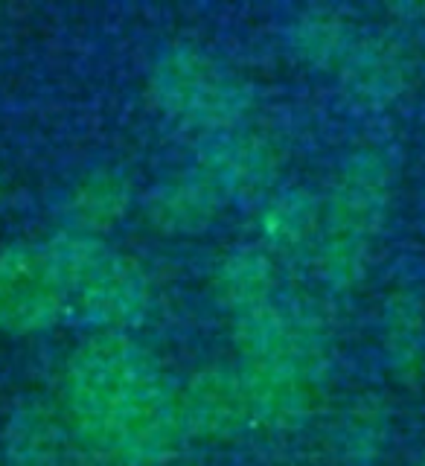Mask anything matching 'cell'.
<instances>
[{"label": "cell", "instance_id": "obj_17", "mask_svg": "<svg viewBox=\"0 0 425 466\" xmlns=\"http://www.w3.org/2000/svg\"><path fill=\"white\" fill-rule=\"evenodd\" d=\"M0 196H4V172H0Z\"/></svg>", "mask_w": 425, "mask_h": 466}, {"label": "cell", "instance_id": "obj_7", "mask_svg": "<svg viewBox=\"0 0 425 466\" xmlns=\"http://www.w3.org/2000/svg\"><path fill=\"white\" fill-rule=\"evenodd\" d=\"M187 441L230 443L254 429V411L239 364H210L178 388Z\"/></svg>", "mask_w": 425, "mask_h": 466}, {"label": "cell", "instance_id": "obj_16", "mask_svg": "<svg viewBox=\"0 0 425 466\" xmlns=\"http://www.w3.org/2000/svg\"><path fill=\"white\" fill-rule=\"evenodd\" d=\"M414 466H425V451H422V455L417 458V463H414Z\"/></svg>", "mask_w": 425, "mask_h": 466}, {"label": "cell", "instance_id": "obj_6", "mask_svg": "<svg viewBox=\"0 0 425 466\" xmlns=\"http://www.w3.org/2000/svg\"><path fill=\"white\" fill-rule=\"evenodd\" d=\"M67 315L62 277L47 245L15 242L0 251V332L35 335Z\"/></svg>", "mask_w": 425, "mask_h": 466}, {"label": "cell", "instance_id": "obj_9", "mask_svg": "<svg viewBox=\"0 0 425 466\" xmlns=\"http://www.w3.org/2000/svg\"><path fill=\"white\" fill-rule=\"evenodd\" d=\"M218 306L230 315L233 327H245L280 303V277L266 248H237L216 271Z\"/></svg>", "mask_w": 425, "mask_h": 466}, {"label": "cell", "instance_id": "obj_2", "mask_svg": "<svg viewBox=\"0 0 425 466\" xmlns=\"http://www.w3.org/2000/svg\"><path fill=\"white\" fill-rule=\"evenodd\" d=\"M239 370L254 411V429L291 431L309 422L327 388V339L300 306L280 300L245 327Z\"/></svg>", "mask_w": 425, "mask_h": 466}, {"label": "cell", "instance_id": "obj_8", "mask_svg": "<svg viewBox=\"0 0 425 466\" xmlns=\"http://www.w3.org/2000/svg\"><path fill=\"white\" fill-rule=\"evenodd\" d=\"M295 44L309 62L341 70L361 85L385 87L393 76V65L382 44L356 24L341 21L339 15H309L295 26Z\"/></svg>", "mask_w": 425, "mask_h": 466}, {"label": "cell", "instance_id": "obj_10", "mask_svg": "<svg viewBox=\"0 0 425 466\" xmlns=\"http://www.w3.org/2000/svg\"><path fill=\"white\" fill-rule=\"evenodd\" d=\"M73 434L65 414L50 402L26 400L6 422V461L12 466H62Z\"/></svg>", "mask_w": 425, "mask_h": 466}, {"label": "cell", "instance_id": "obj_13", "mask_svg": "<svg viewBox=\"0 0 425 466\" xmlns=\"http://www.w3.org/2000/svg\"><path fill=\"white\" fill-rule=\"evenodd\" d=\"M320 222V201L303 189L274 196L259 216L262 239L271 251H312Z\"/></svg>", "mask_w": 425, "mask_h": 466}, {"label": "cell", "instance_id": "obj_5", "mask_svg": "<svg viewBox=\"0 0 425 466\" xmlns=\"http://www.w3.org/2000/svg\"><path fill=\"white\" fill-rule=\"evenodd\" d=\"M149 91L169 120L204 128L237 131L251 108V87L222 58L201 47H167L149 70Z\"/></svg>", "mask_w": 425, "mask_h": 466}, {"label": "cell", "instance_id": "obj_15", "mask_svg": "<svg viewBox=\"0 0 425 466\" xmlns=\"http://www.w3.org/2000/svg\"><path fill=\"white\" fill-rule=\"evenodd\" d=\"M388 443V426L385 417L373 408H353L339 429L335 446H339L341 461L353 466H368L385 451Z\"/></svg>", "mask_w": 425, "mask_h": 466}, {"label": "cell", "instance_id": "obj_1", "mask_svg": "<svg viewBox=\"0 0 425 466\" xmlns=\"http://www.w3.org/2000/svg\"><path fill=\"white\" fill-rule=\"evenodd\" d=\"M62 414L73 441L114 466H167L187 441L178 385L123 329H102L73 350Z\"/></svg>", "mask_w": 425, "mask_h": 466}, {"label": "cell", "instance_id": "obj_4", "mask_svg": "<svg viewBox=\"0 0 425 466\" xmlns=\"http://www.w3.org/2000/svg\"><path fill=\"white\" fill-rule=\"evenodd\" d=\"M47 251L62 277L67 312L102 329H120L149 306V277L128 254L99 237L58 233Z\"/></svg>", "mask_w": 425, "mask_h": 466}, {"label": "cell", "instance_id": "obj_11", "mask_svg": "<svg viewBox=\"0 0 425 466\" xmlns=\"http://www.w3.org/2000/svg\"><path fill=\"white\" fill-rule=\"evenodd\" d=\"M228 208L207 178L189 167L160 184L149 198V218L164 233H198Z\"/></svg>", "mask_w": 425, "mask_h": 466}, {"label": "cell", "instance_id": "obj_12", "mask_svg": "<svg viewBox=\"0 0 425 466\" xmlns=\"http://www.w3.org/2000/svg\"><path fill=\"white\" fill-rule=\"evenodd\" d=\"M131 204V184L120 169L96 167L87 169L82 178L70 187L65 213L73 225V233H99L111 230L128 213Z\"/></svg>", "mask_w": 425, "mask_h": 466}, {"label": "cell", "instance_id": "obj_18", "mask_svg": "<svg viewBox=\"0 0 425 466\" xmlns=\"http://www.w3.org/2000/svg\"><path fill=\"white\" fill-rule=\"evenodd\" d=\"M167 466H184V463H167Z\"/></svg>", "mask_w": 425, "mask_h": 466}, {"label": "cell", "instance_id": "obj_14", "mask_svg": "<svg viewBox=\"0 0 425 466\" xmlns=\"http://www.w3.org/2000/svg\"><path fill=\"white\" fill-rule=\"evenodd\" d=\"M385 350L393 373L411 382L425 368V309L411 291L393 295L385 312Z\"/></svg>", "mask_w": 425, "mask_h": 466}, {"label": "cell", "instance_id": "obj_3", "mask_svg": "<svg viewBox=\"0 0 425 466\" xmlns=\"http://www.w3.org/2000/svg\"><path fill=\"white\" fill-rule=\"evenodd\" d=\"M390 196V167L385 155L359 152L341 167L332 193L320 201L312 257L320 280L341 291L356 286L382 228Z\"/></svg>", "mask_w": 425, "mask_h": 466}]
</instances>
